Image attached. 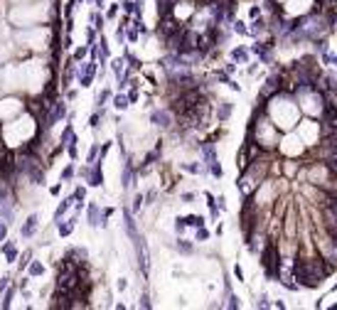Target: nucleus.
I'll return each instance as SVG.
<instances>
[{
  "instance_id": "f257e3e1",
  "label": "nucleus",
  "mask_w": 337,
  "mask_h": 310,
  "mask_svg": "<svg viewBox=\"0 0 337 310\" xmlns=\"http://www.w3.org/2000/svg\"><path fill=\"white\" fill-rule=\"evenodd\" d=\"M330 273H332V268L323 266V261H300V264H295V278L308 288L320 286L323 278L330 276Z\"/></svg>"
},
{
  "instance_id": "f03ea898",
  "label": "nucleus",
  "mask_w": 337,
  "mask_h": 310,
  "mask_svg": "<svg viewBox=\"0 0 337 310\" xmlns=\"http://www.w3.org/2000/svg\"><path fill=\"white\" fill-rule=\"evenodd\" d=\"M35 229H37V217L32 214L28 222H25V226H22V237H25V239H28V237H32V234H35Z\"/></svg>"
},
{
  "instance_id": "7ed1b4c3",
  "label": "nucleus",
  "mask_w": 337,
  "mask_h": 310,
  "mask_svg": "<svg viewBox=\"0 0 337 310\" xmlns=\"http://www.w3.org/2000/svg\"><path fill=\"white\" fill-rule=\"evenodd\" d=\"M153 123L155 126H170V116L165 111H153Z\"/></svg>"
},
{
  "instance_id": "20e7f679",
  "label": "nucleus",
  "mask_w": 337,
  "mask_h": 310,
  "mask_svg": "<svg viewBox=\"0 0 337 310\" xmlns=\"http://www.w3.org/2000/svg\"><path fill=\"white\" fill-rule=\"evenodd\" d=\"M89 224H91V226H98V224H101V219H98V207H96V204H91V207H89Z\"/></svg>"
},
{
  "instance_id": "39448f33",
  "label": "nucleus",
  "mask_w": 337,
  "mask_h": 310,
  "mask_svg": "<svg viewBox=\"0 0 337 310\" xmlns=\"http://www.w3.org/2000/svg\"><path fill=\"white\" fill-rule=\"evenodd\" d=\"M71 202H74V197L64 199V202H62V204L57 207V212H55V219H62V214H64V212H67V210H69V207H71Z\"/></svg>"
},
{
  "instance_id": "423d86ee",
  "label": "nucleus",
  "mask_w": 337,
  "mask_h": 310,
  "mask_svg": "<svg viewBox=\"0 0 337 310\" xmlns=\"http://www.w3.org/2000/svg\"><path fill=\"white\" fill-rule=\"evenodd\" d=\"M113 106L123 111V109H126V106H128V99H126V96H116V99H113Z\"/></svg>"
},
{
  "instance_id": "0eeeda50",
  "label": "nucleus",
  "mask_w": 337,
  "mask_h": 310,
  "mask_svg": "<svg viewBox=\"0 0 337 310\" xmlns=\"http://www.w3.org/2000/svg\"><path fill=\"white\" fill-rule=\"evenodd\" d=\"M231 57H234L237 62H246V57H249V55H246V49H234V55H231Z\"/></svg>"
},
{
  "instance_id": "6e6552de",
  "label": "nucleus",
  "mask_w": 337,
  "mask_h": 310,
  "mask_svg": "<svg viewBox=\"0 0 337 310\" xmlns=\"http://www.w3.org/2000/svg\"><path fill=\"white\" fill-rule=\"evenodd\" d=\"M229 113H231V104H224V106H222V111H219V118L224 121V118H229Z\"/></svg>"
},
{
  "instance_id": "1a4fd4ad",
  "label": "nucleus",
  "mask_w": 337,
  "mask_h": 310,
  "mask_svg": "<svg viewBox=\"0 0 337 310\" xmlns=\"http://www.w3.org/2000/svg\"><path fill=\"white\" fill-rule=\"evenodd\" d=\"M30 273H32V276H40V273H44V266H40V264H32V266H30Z\"/></svg>"
},
{
  "instance_id": "9d476101",
  "label": "nucleus",
  "mask_w": 337,
  "mask_h": 310,
  "mask_svg": "<svg viewBox=\"0 0 337 310\" xmlns=\"http://www.w3.org/2000/svg\"><path fill=\"white\" fill-rule=\"evenodd\" d=\"M177 249H183L185 254H190V251H192V246H190V244H187V241H185V239H180V241H177Z\"/></svg>"
},
{
  "instance_id": "9b49d317",
  "label": "nucleus",
  "mask_w": 337,
  "mask_h": 310,
  "mask_svg": "<svg viewBox=\"0 0 337 310\" xmlns=\"http://www.w3.org/2000/svg\"><path fill=\"white\" fill-rule=\"evenodd\" d=\"M207 237H210V234H207V229H202V226H199V231H197V241H204Z\"/></svg>"
},
{
  "instance_id": "f8f14e48",
  "label": "nucleus",
  "mask_w": 337,
  "mask_h": 310,
  "mask_svg": "<svg viewBox=\"0 0 337 310\" xmlns=\"http://www.w3.org/2000/svg\"><path fill=\"white\" fill-rule=\"evenodd\" d=\"M5 254H8L10 261H13V259H15V246H5Z\"/></svg>"
},
{
  "instance_id": "ddd939ff",
  "label": "nucleus",
  "mask_w": 337,
  "mask_h": 310,
  "mask_svg": "<svg viewBox=\"0 0 337 310\" xmlns=\"http://www.w3.org/2000/svg\"><path fill=\"white\" fill-rule=\"evenodd\" d=\"M84 187H79V190H76V192H74V199H84Z\"/></svg>"
},
{
  "instance_id": "4468645a",
  "label": "nucleus",
  "mask_w": 337,
  "mask_h": 310,
  "mask_svg": "<svg viewBox=\"0 0 337 310\" xmlns=\"http://www.w3.org/2000/svg\"><path fill=\"white\" fill-rule=\"evenodd\" d=\"M106 99H109V91H101V94H98V96H96V101H98V104H103V101H106Z\"/></svg>"
},
{
  "instance_id": "2eb2a0df",
  "label": "nucleus",
  "mask_w": 337,
  "mask_h": 310,
  "mask_svg": "<svg viewBox=\"0 0 337 310\" xmlns=\"http://www.w3.org/2000/svg\"><path fill=\"white\" fill-rule=\"evenodd\" d=\"M71 172H74V170H71V168H67V170H64V175H62V177H64V180H69V177H71Z\"/></svg>"
},
{
  "instance_id": "dca6fc26",
  "label": "nucleus",
  "mask_w": 337,
  "mask_h": 310,
  "mask_svg": "<svg viewBox=\"0 0 337 310\" xmlns=\"http://www.w3.org/2000/svg\"><path fill=\"white\" fill-rule=\"evenodd\" d=\"M3 237H5V224L0 222V239H3Z\"/></svg>"
}]
</instances>
